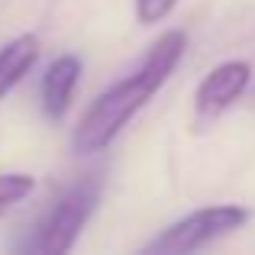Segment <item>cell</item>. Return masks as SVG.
<instances>
[{
  "label": "cell",
  "mask_w": 255,
  "mask_h": 255,
  "mask_svg": "<svg viewBox=\"0 0 255 255\" xmlns=\"http://www.w3.org/2000/svg\"><path fill=\"white\" fill-rule=\"evenodd\" d=\"M184 49H187V36L181 29L162 32L158 42L149 49V55L142 58V65L132 75H126L123 81L107 87L84 110V117L78 120L75 132H71V149L78 155H94V152L107 149L126 129V123L158 94V87L171 78Z\"/></svg>",
  "instance_id": "6da1fadb"
},
{
  "label": "cell",
  "mask_w": 255,
  "mask_h": 255,
  "mask_svg": "<svg viewBox=\"0 0 255 255\" xmlns=\"http://www.w3.org/2000/svg\"><path fill=\"white\" fill-rule=\"evenodd\" d=\"M252 213L239 204H217V207H200V210L181 217L178 223H171L168 230H162L149 246L145 255H187L197 252L204 246L217 243V239L230 236V233L243 230L249 223Z\"/></svg>",
  "instance_id": "7a4b0ae2"
},
{
  "label": "cell",
  "mask_w": 255,
  "mask_h": 255,
  "mask_svg": "<svg viewBox=\"0 0 255 255\" xmlns=\"http://www.w3.org/2000/svg\"><path fill=\"white\" fill-rule=\"evenodd\" d=\"M100 200V178L87 174L84 181H78L75 187L62 194L55 204L49 207V213L42 217L36 236H32L29 249L39 255H65L71 252L75 239L81 236V230L87 226L91 213L97 210Z\"/></svg>",
  "instance_id": "3957f363"
},
{
  "label": "cell",
  "mask_w": 255,
  "mask_h": 255,
  "mask_svg": "<svg viewBox=\"0 0 255 255\" xmlns=\"http://www.w3.org/2000/svg\"><path fill=\"white\" fill-rule=\"evenodd\" d=\"M252 81V65L243 58H230L220 62L217 68H210V75H204V81L194 91V107L200 117H220L223 110H230L239 97L246 94V87Z\"/></svg>",
  "instance_id": "277c9868"
},
{
  "label": "cell",
  "mask_w": 255,
  "mask_h": 255,
  "mask_svg": "<svg viewBox=\"0 0 255 255\" xmlns=\"http://www.w3.org/2000/svg\"><path fill=\"white\" fill-rule=\"evenodd\" d=\"M81 81V58L58 55L42 75V110L49 120H62L71 107L75 87Z\"/></svg>",
  "instance_id": "5b68a950"
},
{
  "label": "cell",
  "mask_w": 255,
  "mask_h": 255,
  "mask_svg": "<svg viewBox=\"0 0 255 255\" xmlns=\"http://www.w3.org/2000/svg\"><path fill=\"white\" fill-rule=\"evenodd\" d=\"M39 62V36L36 32H23V36L10 39L0 49V97L10 94L13 87L23 81Z\"/></svg>",
  "instance_id": "8992f818"
},
{
  "label": "cell",
  "mask_w": 255,
  "mask_h": 255,
  "mask_svg": "<svg viewBox=\"0 0 255 255\" xmlns=\"http://www.w3.org/2000/svg\"><path fill=\"white\" fill-rule=\"evenodd\" d=\"M32 187H36V178L26 174V171H6V174H0V217H3L6 210H13L23 197H29Z\"/></svg>",
  "instance_id": "52a82bcc"
},
{
  "label": "cell",
  "mask_w": 255,
  "mask_h": 255,
  "mask_svg": "<svg viewBox=\"0 0 255 255\" xmlns=\"http://www.w3.org/2000/svg\"><path fill=\"white\" fill-rule=\"evenodd\" d=\"M174 6H178V0H136V19L142 26L162 23Z\"/></svg>",
  "instance_id": "ba28073f"
}]
</instances>
